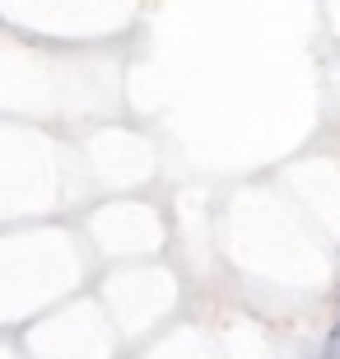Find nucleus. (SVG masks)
<instances>
[{
  "mask_svg": "<svg viewBox=\"0 0 340 359\" xmlns=\"http://www.w3.org/2000/svg\"><path fill=\"white\" fill-rule=\"evenodd\" d=\"M322 359H340V322L331 327V336H327V350H322Z\"/></svg>",
  "mask_w": 340,
  "mask_h": 359,
  "instance_id": "obj_1",
  "label": "nucleus"
}]
</instances>
